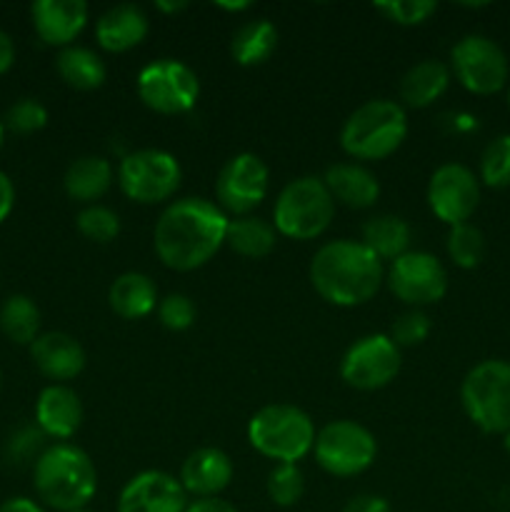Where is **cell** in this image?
<instances>
[{
	"label": "cell",
	"instance_id": "cell-1",
	"mask_svg": "<svg viewBox=\"0 0 510 512\" xmlns=\"http://www.w3.org/2000/svg\"><path fill=\"white\" fill-rule=\"evenodd\" d=\"M228 215L205 198H180L160 213L153 248L160 263L178 273L203 268L225 245Z\"/></svg>",
	"mask_w": 510,
	"mask_h": 512
},
{
	"label": "cell",
	"instance_id": "cell-2",
	"mask_svg": "<svg viewBox=\"0 0 510 512\" xmlns=\"http://www.w3.org/2000/svg\"><path fill=\"white\" fill-rule=\"evenodd\" d=\"M310 285L338 308H355L375 298L385 283V268L360 240H333L315 250L310 260Z\"/></svg>",
	"mask_w": 510,
	"mask_h": 512
},
{
	"label": "cell",
	"instance_id": "cell-3",
	"mask_svg": "<svg viewBox=\"0 0 510 512\" xmlns=\"http://www.w3.org/2000/svg\"><path fill=\"white\" fill-rule=\"evenodd\" d=\"M33 488L45 508L58 512L85 510L98 490V470L83 448L55 443L35 458Z\"/></svg>",
	"mask_w": 510,
	"mask_h": 512
},
{
	"label": "cell",
	"instance_id": "cell-4",
	"mask_svg": "<svg viewBox=\"0 0 510 512\" xmlns=\"http://www.w3.org/2000/svg\"><path fill=\"white\" fill-rule=\"evenodd\" d=\"M408 138V115L395 100H368L345 118L340 148L353 160H385Z\"/></svg>",
	"mask_w": 510,
	"mask_h": 512
},
{
	"label": "cell",
	"instance_id": "cell-5",
	"mask_svg": "<svg viewBox=\"0 0 510 512\" xmlns=\"http://www.w3.org/2000/svg\"><path fill=\"white\" fill-rule=\"evenodd\" d=\"M315 435L310 415L295 405H265L248 423L250 445L278 465H298L313 450Z\"/></svg>",
	"mask_w": 510,
	"mask_h": 512
},
{
	"label": "cell",
	"instance_id": "cell-6",
	"mask_svg": "<svg viewBox=\"0 0 510 512\" xmlns=\"http://www.w3.org/2000/svg\"><path fill=\"white\" fill-rule=\"evenodd\" d=\"M335 218V200L323 178L303 175L285 185L273 208L275 233L290 240H315L330 228Z\"/></svg>",
	"mask_w": 510,
	"mask_h": 512
},
{
	"label": "cell",
	"instance_id": "cell-7",
	"mask_svg": "<svg viewBox=\"0 0 510 512\" xmlns=\"http://www.w3.org/2000/svg\"><path fill=\"white\" fill-rule=\"evenodd\" d=\"M460 403L475 428L488 435H505L510 430V363L483 360L460 383Z\"/></svg>",
	"mask_w": 510,
	"mask_h": 512
},
{
	"label": "cell",
	"instance_id": "cell-8",
	"mask_svg": "<svg viewBox=\"0 0 510 512\" xmlns=\"http://www.w3.org/2000/svg\"><path fill=\"white\" fill-rule=\"evenodd\" d=\"M183 180L178 158L168 150L143 148L125 155L118 165V185L123 195L140 205H158L173 198Z\"/></svg>",
	"mask_w": 510,
	"mask_h": 512
},
{
	"label": "cell",
	"instance_id": "cell-9",
	"mask_svg": "<svg viewBox=\"0 0 510 512\" xmlns=\"http://www.w3.org/2000/svg\"><path fill=\"white\" fill-rule=\"evenodd\" d=\"M315 460L333 478H355L378 458L375 435L355 420H333L315 435Z\"/></svg>",
	"mask_w": 510,
	"mask_h": 512
},
{
	"label": "cell",
	"instance_id": "cell-10",
	"mask_svg": "<svg viewBox=\"0 0 510 512\" xmlns=\"http://www.w3.org/2000/svg\"><path fill=\"white\" fill-rule=\"evenodd\" d=\"M138 98L160 115H183L195 108L200 80L190 65L175 58H160L138 73Z\"/></svg>",
	"mask_w": 510,
	"mask_h": 512
},
{
	"label": "cell",
	"instance_id": "cell-11",
	"mask_svg": "<svg viewBox=\"0 0 510 512\" xmlns=\"http://www.w3.org/2000/svg\"><path fill=\"white\" fill-rule=\"evenodd\" d=\"M450 73L468 93L495 95L508 83V55L488 35H463L450 50Z\"/></svg>",
	"mask_w": 510,
	"mask_h": 512
},
{
	"label": "cell",
	"instance_id": "cell-12",
	"mask_svg": "<svg viewBox=\"0 0 510 512\" xmlns=\"http://www.w3.org/2000/svg\"><path fill=\"white\" fill-rule=\"evenodd\" d=\"M385 283H388L390 293L395 298L418 310L423 305L440 303L445 298V293H448V270L433 253L408 250L385 270Z\"/></svg>",
	"mask_w": 510,
	"mask_h": 512
},
{
	"label": "cell",
	"instance_id": "cell-13",
	"mask_svg": "<svg viewBox=\"0 0 510 512\" xmlns=\"http://www.w3.org/2000/svg\"><path fill=\"white\" fill-rule=\"evenodd\" d=\"M270 170L255 153H238L220 168L215 180V200L225 215H250L268 195Z\"/></svg>",
	"mask_w": 510,
	"mask_h": 512
},
{
	"label": "cell",
	"instance_id": "cell-14",
	"mask_svg": "<svg viewBox=\"0 0 510 512\" xmlns=\"http://www.w3.org/2000/svg\"><path fill=\"white\" fill-rule=\"evenodd\" d=\"M400 370V348L390 335L373 333L355 340L340 360V378L355 390H380L395 380Z\"/></svg>",
	"mask_w": 510,
	"mask_h": 512
},
{
	"label": "cell",
	"instance_id": "cell-15",
	"mask_svg": "<svg viewBox=\"0 0 510 512\" xmlns=\"http://www.w3.org/2000/svg\"><path fill=\"white\" fill-rule=\"evenodd\" d=\"M428 208L445 225L468 223L480 203V178L463 163H445L428 180Z\"/></svg>",
	"mask_w": 510,
	"mask_h": 512
},
{
	"label": "cell",
	"instance_id": "cell-16",
	"mask_svg": "<svg viewBox=\"0 0 510 512\" xmlns=\"http://www.w3.org/2000/svg\"><path fill=\"white\" fill-rule=\"evenodd\" d=\"M188 493L163 470H143L120 490L118 512H185Z\"/></svg>",
	"mask_w": 510,
	"mask_h": 512
},
{
	"label": "cell",
	"instance_id": "cell-17",
	"mask_svg": "<svg viewBox=\"0 0 510 512\" xmlns=\"http://www.w3.org/2000/svg\"><path fill=\"white\" fill-rule=\"evenodd\" d=\"M35 35L50 48H68L88 23L85 0H35L30 5Z\"/></svg>",
	"mask_w": 510,
	"mask_h": 512
},
{
	"label": "cell",
	"instance_id": "cell-18",
	"mask_svg": "<svg viewBox=\"0 0 510 512\" xmlns=\"http://www.w3.org/2000/svg\"><path fill=\"white\" fill-rule=\"evenodd\" d=\"M80 423H83V403L73 388L50 383L40 390L35 400V425L45 438L65 443L78 433Z\"/></svg>",
	"mask_w": 510,
	"mask_h": 512
},
{
	"label": "cell",
	"instance_id": "cell-19",
	"mask_svg": "<svg viewBox=\"0 0 510 512\" xmlns=\"http://www.w3.org/2000/svg\"><path fill=\"white\" fill-rule=\"evenodd\" d=\"M30 358L38 373L53 383L65 385V380H73L85 368V350L73 335L50 330L40 333L38 340L30 345Z\"/></svg>",
	"mask_w": 510,
	"mask_h": 512
},
{
	"label": "cell",
	"instance_id": "cell-20",
	"mask_svg": "<svg viewBox=\"0 0 510 512\" xmlns=\"http://www.w3.org/2000/svg\"><path fill=\"white\" fill-rule=\"evenodd\" d=\"M233 460L220 448H198L180 468V485L193 498H218L233 480Z\"/></svg>",
	"mask_w": 510,
	"mask_h": 512
},
{
	"label": "cell",
	"instance_id": "cell-21",
	"mask_svg": "<svg viewBox=\"0 0 510 512\" xmlns=\"http://www.w3.org/2000/svg\"><path fill=\"white\" fill-rule=\"evenodd\" d=\"M150 20L135 3H120L105 10L95 23V40L108 53H128L148 38Z\"/></svg>",
	"mask_w": 510,
	"mask_h": 512
},
{
	"label": "cell",
	"instance_id": "cell-22",
	"mask_svg": "<svg viewBox=\"0 0 510 512\" xmlns=\"http://www.w3.org/2000/svg\"><path fill=\"white\" fill-rule=\"evenodd\" d=\"M325 188L335 203L353 210H368L378 203L380 183L368 168L358 163H338L325 170Z\"/></svg>",
	"mask_w": 510,
	"mask_h": 512
},
{
	"label": "cell",
	"instance_id": "cell-23",
	"mask_svg": "<svg viewBox=\"0 0 510 512\" xmlns=\"http://www.w3.org/2000/svg\"><path fill=\"white\" fill-rule=\"evenodd\" d=\"M113 185V165L103 155H83L73 160L65 170L63 188L70 200L83 205H95Z\"/></svg>",
	"mask_w": 510,
	"mask_h": 512
},
{
	"label": "cell",
	"instance_id": "cell-24",
	"mask_svg": "<svg viewBox=\"0 0 510 512\" xmlns=\"http://www.w3.org/2000/svg\"><path fill=\"white\" fill-rule=\"evenodd\" d=\"M158 303V288L145 273H123L108 290V305L118 318L140 320L150 315Z\"/></svg>",
	"mask_w": 510,
	"mask_h": 512
},
{
	"label": "cell",
	"instance_id": "cell-25",
	"mask_svg": "<svg viewBox=\"0 0 510 512\" xmlns=\"http://www.w3.org/2000/svg\"><path fill=\"white\" fill-rule=\"evenodd\" d=\"M450 78H453V73L445 63H440V60H420L400 80V100L408 108H428L435 100L443 98Z\"/></svg>",
	"mask_w": 510,
	"mask_h": 512
},
{
	"label": "cell",
	"instance_id": "cell-26",
	"mask_svg": "<svg viewBox=\"0 0 510 512\" xmlns=\"http://www.w3.org/2000/svg\"><path fill=\"white\" fill-rule=\"evenodd\" d=\"M410 238H413V233H410V225L405 223L403 218L383 213L365 220L363 240H360V243H363L380 263H383V260H390V263H393L400 255L408 253Z\"/></svg>",
	"mask_w": 510,
	"mask_h": 512
},
{
	"label": "cell",
	"instance_id": "cell-27",
	"mask_svg": "<svg viewBox=\"0 0 510 512\" xmlns=\"http://www.w3.org/2000/svg\"><path fill=\"white\" fill-rule=\"evenodd\" d=\"M55 70L60 80L75 90H95L108 78V68L95 50L83 45H68L55 58Z\"/></svg>",
	"mask_w": 510,
	"mask_h": 512
},
{
	"label": "cell",
	"instance_id": "cell-28",
	"mask_svg": "<svg viewBox=\"0 0 510 512\" xmlns=\"http://www.w3.org/2000/svg\"><path fill=\"white\" fill-rule=\"evenodd\" d=\"M275 48H278V28L268 18L248 20L235 30L230 40V55L243 68L265 63Z\"/></svg>",
	"mask_w": 510,
	"mask_h": 512
},
{
	"label": "cell",
	"instance_id": "cell-29",
	"mask_svg": "<svg viewBox=\"0 0 510 512\" xmlns=\"http://www.w3.org/2000/svg\"><path fill=\"white\" fill-rule=\"evenodd\" d=\"M275 243H278V233L268 220L253 218V215L228 220L225 245L243 258H265L273 253Z\"/></svg>",
	"mask_w": 510,
	"mask_h": 512
},
{
	"label": "cell",
	"instance_id": "cell-30",
	"mask_svg": "<svg viewBox=\"0 0 510 512\" xmlns=\"http://www.w3.org/2000/svg\"><path fill=\"white\" fill-rule=\"evenodd\" d=\"M40 308L30 295H8L0 305V330L15 345H33L40 335Z\"/></svg>",
	"mask_w": 510,
	"mask_h": 512
},
{
	"label": "cell",
	"instance_id": "cell-31",
	"mask_svg": "<svg viewBox=\"0 0 510 512\" xmlns=\"http://www.w3.org/2000/svg\"><path fill=\"white\" fill-rule=\"evenodd\" d=\"M445 248H448L450 260L458 268L473 270L485 258V235L473 223L453 225L448 233V240H445Z\"/></svg>",
	"mask_w": 510,
	"mask_h": 512
},
{
	"label": "cell",
	"instance_id": "cell-32",
	"mask_svg": "<svg viewBox=\"0 0 510 512\" xmlns=\"http://www.w3.org/2000/svg\"><path fill=\"white\" fill-rule=\"evenodd\" d=\"M480 183L488 188H510V133L498 135L480 155Z\"/></svg>",
	"mask_w": 510,
	"mask_h": 512
},
{
	"label": "cell",
	"instance_id": "cell-33",
	"mask_svg": "<svg viewBox=\"0 0 510 512\" xmlns=\"http://www.w3.org/2000/svg\"><path fill=\"white\" fill-rule=\"evenodd\" d=\"M75 225H78L80 235L93 243H113L120 233V218L115 210L105 208V205H85L83 210L75 218Z\"/></svg>",
	"mask_w": 510,
	"mask_h": 512
},
{
	"label": "cell",
	"instance_id": "cell-34",
	"mask_svg": "<svg viewBox=\"0 0 510 512\" xmlns=\"http://www.w3.org/2000/svg\"><path fill=\"white\" fill-rule=\"evenodd\" d=\"M268 498L273 500L278 508H293L300 503L305 490L303 473H300L298 465H275L268 473Z\"/></svg>",
	"mask_w": 510,
	"mask_h": 512
},
{
	"label": "cell",
	"instance_id": "cell-35",
	"mask_svg": "<svg viewBox=\"0 0 510 512\" xmlns=\"http://www.w3.org/2000/svg\"><path fill=\"white\" fill-rule=\"evenodd\" d=\"M3 125L15 135L38 133L48 125V108L38 98H20L8 108Z\"/></svg>",
	"mask_w": 510,
	"mask_h": 512
},
{
	"label": "cell",
	"instance_id": "cell-36",
	"mask_svg": "<svg viewBox=\"0 0 510 512\" xmlns=\"http://www.w3.org/2000/svg\"><path fill=\"white\" fill-rule=\"evenodd\" d=\"M373 8L398 25H420L438 10V3L433 0H385V3H375Z\"/></svg>",
	"mask_w": 510,
	"mask_h": 512
},
{
	"label": "cell",
	"instance_id": "cell-37",
	"mask_svg": "<svg viewBox=\"0 0 510 512\" xmlns=\"http://www.w3.org/2000/svg\"><path fill=\"white\" fill-rule=\"evenodd\" d=\"M430 335V318L423 310H408L400 318H395L393 328H390V340L398 348H415L423 343Z\"/></svg>",
	"mask_w": 510,
	"mask_h": 512
},
{
	"label": "cell",
	"instance_id": "cell-38",
	"mask_svg": "<svg viewBox=\"0 0 510 512\" xmlns=\"http://www.w3.org/2000/svg\"><path fill=\"white\" fill-rule=\"evenodd\" d=\"M158 318L163 323V328L180 333V330H188L195 323V305L188 295L183 293H170L165 295L158 303Z\"/></svg>",
	"mask_w": 510,
	"mask_h": 512
},
{
	"label": "cell",
	"instance_id": "cell-39",
	"mask_svg": "<svg viewBox=\"0 0 510 512\" xmlns=\"http://www.w3.org/2000/svg\"><path fill=\"white\" fill-rule=\"evenodd\" d=\"M43 438H45V435L40 433L38 428H35V430L33 428H23V430H18L13 438H10L8 450L15 455V458H28V455L33 453L35 448H38L40 440H43Z\"/></svg>",
	"mask_w": 510,
	"mask_h": 512
},
{
	"label": "cell",
	"instance_id": "cell-40",
	"mask_svg": "<svg viewBox=\"0 0 510 512\" xmlns=\"http://www.w3.org/2000/svg\"><path fill=\"white\" fill-rule=\"evenodd\" d=\"M343 512H390V503L383 498V495L363 493L350 498L348 503H345Z\"/></svg>",
	"mask_w": 510,
	"mask_h": 512
},
{
	"label": "cell",
	"instance_id": "cell-41",
	"mask_svg": "<svg viewBox=\"0 0 510 512\" xmlns=\"http://www.w3.org/2000/svg\"><path fill=\"white\" fill-rule=\"evenodd\" d=\"M15 208V185L5 170H0V225L8 220V215Z\"/></svg>",
	"mask_w": 510,
	"mask_h": 512
},
{
	"label": "cell",
	"instance_id": "cell-42",
	"mask_svg": "<svg viewBox=\"0 0 510 512\" xmlns=\"http://www.w3.org/2000/svg\"><path fill=\"white\" fill-rule=\"evenodd\" d=\"M185 512H238V508L223 498H195Z\"/></svg>",
	"mask_w": 510,
	"mask_h": 512
},
{
	"label": "cell",
	"instance_id": "cell-43",
	"mask_svg": "<svg viewBox=\"0 0 510 512\" xmlns=\"http://www.w3.org/2000/svg\"><path fill=\"white\" fill-rule=\"evenodd\" d=\"M0 512H48V510H45V505H40L38 500L18 495V498H8L5 503H0Z\"/></svg>",
	"mask_w": 510,
	"mask_h": 512
},
{
	"label": "cell",
	"instance_id": "cell-44",
	"mask_svg": "<svg viewBox=\"0 0 510 512\" xmlns=\"http://www.w3.org/2000/svg\"><path fill=\"white\" fill-rule=\"evenodd\" d=\"M15 63V43L3 28H0V75L8 73Z\"/></svg>",
	"mask_w": 510,
	"mask_h": 512
},
{
	"label": "cell",
	"instance_id": "cell-45",
	"mask_svg": "<svg viewBox=\"0 0 510 512\" xmlns=\"http://www.w3.org/2000/svg\"><path fill=\"white\" fill-rule=\"evenodd\" d=\"M155 8L163 10V13H178V10L188 8V3H163V0H158V3H155Z\"/></svg>",
	"mask_w": 510,
	"mask_h": 512
},
{
	"label": "cell",
	"instance_id": "cell-46",
	"mask_svg": "<svg viewBox=\"0 0 510 512\" xmlns=\"http://www.w3.org/2000/svg\"><path fill=\"white\" fill-rule=\"evenodd\" d=\"M218 8L230 10V13H240V10H248L250 3H218Z\"/></svg>",
	"mask_w": 510,
	"mask_h": 512
},
{
	"label": "cell",
	"instance_id": "cell-47",
	"mask_svg": "<svg viewBox=\"0 0 510 512\" xmlns=\"http://www.w3.org/2000/svg\"><path fill=\"white\" fill-rule=\"evenodd\" d=\"M5 133H8V130H5L3 118H0V150H3V145H5Z\"/></svg>",
	"mask_w": 510,
	"mask_h": 512
},
{
	"label": "cell",
	"instance_id": "cell-48",
	"mask_svg": "<svg viewBox=\"0 0 510 512\" xmlns=\"http://www.w3.org/2000/svg\"><path fill=\"white\" fill-rule=\"evenodd\" d=\"M503 448H505V453H508V458H510V430L503 435Z\"/></svg>",
	"mask_w": 510,
	"mask_h": 512
},
{
	"label": "cell",
	"instance_id": "cell-49",
	"mask_svg": "<svg viewBox=\"0 0 510 512\" xmlns=\"http://www.w3.org/2000/svg\"><path fill=\"white\" fill-rule=\"evenodd\" d=\"M505 103H508V113H510V88H508V98H505Z\"/></svg>",
	"mask_w": 510,
	"mask_h": 512
},
{
	"label": "cell",
	"instance_id": "cell-50",
	"mask_svg": "<svg viewBox=\"0 0 510 512\" xmlns=\"http://www.w3.org/2000/svg\"><path fill=\"white\" fill-rule=\"evenodd\" d=\"M0 390H3V373H0Z\"/></svg>",
	"mask_w": 510,
	"mask_h": 512
},
{
	"label": "cell",
	"instance_id": "cell-51",
	"mask_svg": "<svg viewBox=\"0 0 510 512\" xmlns=\"http://www.w3.org/2000/svg\"><path fill=\"white\" fill-rule=\"evenodd\" d=\"M75 512H90V510H88V508H85V510H75Z\"/></svg>",
	"mask_w": 510,
	"mask_h": 512
}]
</instances>
